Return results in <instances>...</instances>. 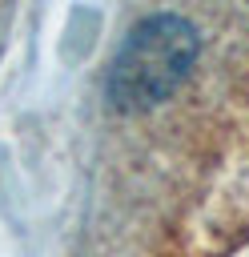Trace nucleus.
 Here are the masks:
<instances>
[{"mask_svg":"<svg viewBox=\"0 0 249 257\" xmlns=\"http://www.w3.org/2000/svg\"><path fill=\"white\" fill-rule=\"evenodd\" d=\"M197 52H201V36L185 16H173V12L145 16L120 40L108 64L104 92L125 112L161 104L181 88V80L197 64Z\"/></svg>","mask_w":249,"mask_h":257,"instance_id":"obj_1","label":"nucleus"}]
</instances>
